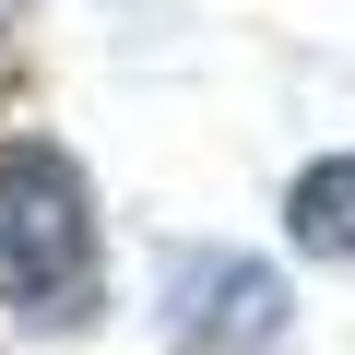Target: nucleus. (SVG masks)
Wrapping results in <instances>:
<instances>
[{
	"label": "nucleus",
	"mask_w": 355,
	"mask_h": 355,
	"mask_svg": "<svg viewBox=\"0 0 355 355\" xmlns=\"http://www.w3.org/2000/svg\"><path fill=\"white\" fill-rule=\"evenodd\" d=\"M0 308H12L24 331H83L107 308L95 178L48 130H12V142H0Z\"/></svg>",
	"instance_id": "nucleus-1"
},
{
	"label": "nucleus",
	"mask_w": 355,
	"mask_h": 355,
	"mask_svg": "<svg viewBox=\"0 0 355 355\" xmlns=\"http://www.w3.org/2000/svg\"><path fill=\"white\" fill-rule=\"evenodd\" d=\"M154 331H166L178 355H272V343L296 331V296H284V272L249 261V249H166V272H154Z\"/></svg>",
	"instance_id": "nucleus-2"
},
{
	"label": "nucleus",
	"mask_w": 355,
	"mask_h": 355,
	"mask_svg": "<svg viewBox=\"0 0 355 355\" xmlns=\"http://www.w3.org/2000/svg\"><path fill=\"white\" fill-rule=\"evenodd\" d=\"M284 237H296L308 261H355V142L284 178Z\"/></svg>",
	"instance_id": "nucleus-3"
}]
</instances>
